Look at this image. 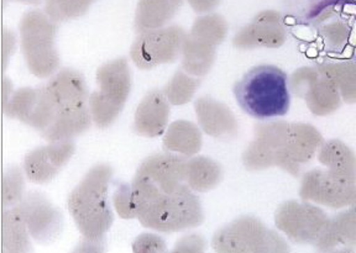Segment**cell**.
Segmentation results:
<instances>
[{"mask_svg": "<svg viewBox=\"0 0 356 253\" xmlns=\"http://www.w3.org/2000/svg\"><path fill=\"white\" fill-rule=\"evenodd\" d=\"M99 93L90 98L95 122L98 126H108L122 111L130 92V73L124 60L113 62L98 72Z\"/></svg>", "mask_w": 356, "mask_h": 253, "instance_id": "cell-4", "label": "cell"}, {"mask_svg": "<svg viewBox=\"0 0 356 253\" xmlns=\"http://www.w3.org/2000/svg\"><path fill=\"white\" fill-rule=\"evenodd\" d=\"M111 168L97 167L72 193L68 205L84 236L100 240L113 221L108 203V179Z\"/></svg>", "mask_w": 356, "mask_h": 253, "instance_id": "cell-3", "label": "cell"}, {"mask_svg": "<svg viewBox=\"0 0 356 253\" xmlns=\"http://www.w3.org/2000/svg\"><path fill=\"white\" fill-rule=\"evenodd\" d=\"M72 143L46 147L29 154L25 168L33 182L42 183L55 176L73 154Z\"/></svg>", "mask_w": 356, "mask_h": 253, "instance_id": "cell-7", "label": "cell"}, {"mask_svg": "<svg viewBox=\"0 0 356 253\" xmlns=\"http://www.w3.org/2000/svg\"><path fill=\"white\" fill-rule=\"evenodd\" d=\"M95 0H47L46 14L55 22L81 17Z\"/></svg>", "mask_w": 356, "mask_h": 253, "instance_id": "cell-10", "label": "cell"}, {"mask_svg": "<svg viewBox=\"0 0 356 253\" xmlns=\"http://www.w3.org/2000/svg\"><path fill=\"white\" fill-rule=\"evenodd\" d=\"M22 46L29 67L36 76L40 73V58H46L55 68V52L52 41L55 36V25L39 11H31L24 17L22 24Z\"/></svg>", "mask_w": 356, "mask_h": 253, "instance_id": "cell-6", "label": "cell"}, {"mask_svg": "<svg viewBox=\"0 0 356 253\" xmlns=\"http://www.w3.org/2000/svg\"><path fill=\"white\" fill-rule=\"evenodd\" d=\"M170 111L161 94L152 92L145 98L136 114V131L146 136H157L163 131Z\"/></svg>", "mask_w": 356, "mask_h": 253, "instance_id": "cell-8", "label": "cell"}, {"mask_svg": "<svg viewBox=\"0 0 356 253\" xmlns=\"http://www.w3.org/2000/svg\"><path fill=\"white\" fill-rule=\"evenodd\" d=\"M186 35L178 26L144 31L134 46L133 57L141 68L173 62L184 44Z\"/></svg>", "mask_w": 356, "mask_h": 253, "instance_id": "cell-5", "label": "cell"}, {"mask_svg": "<svg viewBox=\"0 0 356 253\" xmlns=\"http://www.w3.org/2000/svg\"><path fill=\"white\" fill-rule=\"evenodd\" d=\"M19 1H24V3H39L40 0H19Z\"/></svg>", "mask_w": 356, "mask_h": 253, "instance_id": "cell-12", "label": "cell"}, {"mask_svg": "<svg viewBox=\"0 0 356 253\" xmlns=\"http://www.w3.org/2000/svg\"><path fill=\"white\" fill-rule=\"evenodd\" d=\"M187 162L172 156L147 161L138 173L131 194L141 222L160 231H178L202 220L200 203L182 182Z\"/></svg>", "mask_w": 356, "mask_h": 253, "instance_id": "cell-1", "label": "cell"}, {"mask_svg": "<svg viewBox=\"0 0 356 253\" xmlns=\"http://www.w3.org/2000/svg\"><path fill=\"white\" fill-rule=\"evenodd\" d=\"M182 6V0H140L136 28L140 33L160 28L171 20Z\"/></svg>", "mask_w": 356, "mask_h": 253, "instance_id": "cell-9", "label": "cell"}, {"mask_svg": "<svg viewBox=\"0 0 356 253\" xmlns=\"http://www.w3.org/2000/svg\"><path fill=\"white\" fill-rule=\"evenodd\" d=\"M234 94L240 108L259 120H270L289 113V77L271 65L254 67L235 84Z\"/></svg>", "mask_w": 356, "mask_h": 253, "instance_id": "cell-2", "label": "cell"}, {"mask_svg": "<svg viewBox=\"0 0 356 253\" xmlns=\"http://www.w3.org/2000/svg\"><path fill=\"white\" fill-rule=\"evenodd\" d=\"M197 13H206L214 9L219 4V0H188Z\"/></svg>", "mask_w": 356, "mask_h": 253, "instance_id": "cell-11", "label": "cell"}]
</instances>
